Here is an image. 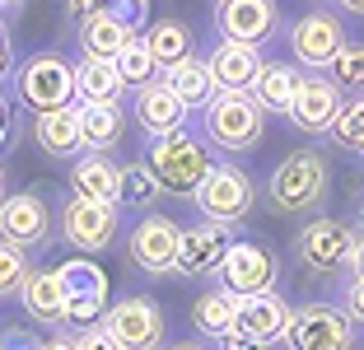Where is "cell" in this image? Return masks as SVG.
I'll return each mask as SVG.
<instances>
[{
    "mask_svg": "<svg viewBox=\"0 0 364 350\" xmlns=\"http://www.w3.org/2000/svg\"><path fill=\"white\" fill-rule=\"evenodd\" d=\"M267 196H271V211L276 215L313 211L327 196V159H322L318 149H289L285 159L276 164V173H271Z\"/></svg>",
    "mask_w": 364,
    "mask_h": 350,
    "instance_id": "1",
    "label": "cell"
},
{
    "mask_svg": "<svg viewBox=\"0 0 364 350\" xmlns=\"http://www.w3.org/2000/svg\"><path fill=\"white\" fill-rule=\"evenodd\" d=\"M145 164H150L159 191H168V196H196L201 182L210 178V169H215L210 154H205V145L196 136H187V131L150 140V159Z\"/></svg>",
    "mask_w": 364,
    "mask_h": 350,
    "instance_id": "2",
    "label": "cell"
},
{
    "mask_svg": "<svg viewBox=\"0 0 364 350\" xmlns=\"http://www.w3.org/2000/svg\"><path fill=\"white\" fill-rule=\"evenodd\" d=\"M14 94L23 107H33V117L75 107V65L56 52H38L19 65L14 75Z\"/></svg>",
    "mask_w": 364,
    "mask_h": 350,
    "instance_id": "3",
    "label": "cell"
},
{
    "mask_svg": "<svg viewBox=\"0 0 364 350\" xmlns=\"http://www.w3.org/2000/svg\"><path fill=\"white\" fill-rule=\"evenodd\" d=\"M262 131H267V112L252 103V94H215V103L205 107V140L225 154L257 149Z\"/></svg>",
    "mask_w": 364,
    "mask_h": 350,
    "instance_id": "4",
    "label": "cell"
},
{
    "mask_svg": "<svg viewBox=\"0 0 364 350\" xmlns=\"http://www.w3.org/2000/svg\"><path fill=\"white\" fill-rule=\"evenodd\" d=\"M192 201H196V211L205 215V224L229 229V224L247 220V211L257 206V187H252V178H247L243 169H234V164H215L210 178L201 182V191H196Z\"/></svg>",
    "mask_w": 364,
    "mask_h": 350,
    "instance_id": "5",
    "label": "cell"
},
{
    "mask_svg": "<svg viewBox=\"0 0 364 350\" xmlns=\"http://www.w3.org/2000/svg\"><path fill=\"white\" fill-rule=\"evenodd\" d=\"M215 276H220V290H229L234 299H257V295H276L280 262L262 243H229Z\"/></svg>",
    "mask_w": 364,
    "mask_h": 350,
    "instance_id": "6",
    "label": "cell"
},
{
    "mask_svg": "<svg viewBox=\"0 0 364 350\" xmlns=\"http://www.w3.org/2000/svg\"><path fill=\"white\" fill-rule=\"evenodd\" d=\"M285 341H289V350H350L355 322L336 304H299L289 313Z\"/></svg>",
    "mask_w": 364,
    "mask_h": 350,
    "instance_id": "7",
    "label": "cell"
},
{
    "mask_svg": "<svg viewBox=\"0 0 364 350\" xmlns=\"http://www.w3.org/2000/svg\"><path fill=\"white\" fill-rule=\"evenodd\" d=\"M355 229L341 220H313L299 229V238H294V253H299V262L309 266L313 276H336V271H346L355 257Z\"/></svg>",
    "mask_w": 364,
    "mask_h": 350,
    "instance_id": "8",
    "label": "cell"
},
{
    "mask_svg": "<svg viewBox=\"0 0 364 350\" xmlns=\"http://www.w3.org/2000/svg\"><path fill=\"white\" fill-rule=\"evenodd\" d=\"M103 327L122 350H159L164 346V313L154 308V299H145V295L117 299V304L103 313Z\"/></svg>",
    "mask_w": 364,
    "mask_h": 350,
    "instance_id": "9",
    "label": "cell"
},
{
    "mask_svg": "<svg viewBox=\"0 0 364 350\" xmlns=\"http://www.w3.org/2000/svg\"><path fill=\"white\" fill-rule=\"evenodd\" d=\"M56 276H61V290H65V322L94 327L107 313V276L85 257H70L65 266H56Z\"/></svg>",
    "mask_w": 364,
    "mask_h": 350,
    "instance_id": "10",
    "label": "cell"
},
{
    "mask_svg": "<svg viewBox=\"0 0 364 350\" xmlns=\"http://www.w3.org/2000/svg\"><path fill=\"white\" fill-rule=\"evenodd\" d=\"M341 47H346V28H341V19L327 14V10L304 14V19H294V28H289V52L299 56V65H309L313 75L332 70Z\"/></svg>",
    "mask_w": 364,
    "mask_h": 350,
    "instance_id": "11",
    "label": "cell"
},
{
    "mask_svg": "<svg viewBox=\"0 0 364 350\" xmlns=\"http://www.w3.org/2000/svg\"><path fill=\"white\" fill-rule=\"evenodd\" d=\"M215 23L225 33V43H243L262 52V43L276 38L280 14H276V0H220L215 5Z\"/></svg>",
    "mask_w": 364,
    "mask_h": 350,
    "instance_id": "12",
    "label": "cell"
},
{
    "mask_svg": "<svg viewBox=\"0 0 364 350\" xmlns=\"http://www.w3.org/2000/svg\"><path fill=\"white\" fill-rule=\"evenodd\" d=\"M0 238L14 248H47L52 238V211L38 191H10L0 201Z\"/></svg>",
    "mask_w": 364,
    "mask_h": 350,
    "instance_id": "13",
    "label": "cell"
},
{
    "mask_svg": "<svg viewBox=\"0 0 364 350\" xmlns=\"http://www.w3.org/2000/svg\"><path fill=\"white\" fill-rule=\"evenodd\" d=\"M61 238L75 253H103L117 238V206H98L85 196H70L61 211Z\"/></svg>",
    "mask_w": 364,
    "mask_h": 350,
    "instance_id": "14",
    "label": "cell"
},
{
    "mask_svg": "<svg viewBox=\"0 0 364 350\" xmlns=\"http://www.w3.org/2000/svg\"><path fill=\"white\" fill-rule=\"evenodd\" d=\"M341 107H346V98H341V85H336L332 75H304L299 94L289 103V122H294L304 136H322V131H332Z\"/></svg>",
    "mask_w": 364,
    "mask_h": 350,
    "instance_id": "15",
    "label": "cell"
},
{
    "mask_svg": "<svg viewBox=\"0 0 364 350\" xmlns=\"http://www.w3.org/2000/svg\"><path fill=\"white\" fill-rule=\"evenodd\" d=\"M178 243L182 229L168 220V215H145V220L131 229V262L145 271V276H168L178 266Z\"/></svg>",
    "mask_w": 364,
    "mask_h": 350,
    "instance_id": "16",
    "label": "cell"
},
{
    "mask_svg": "<svg viewBox=\"0 0 364 350\" xmlns=\"http://www.w3.org/2000/svg\"><path fill=\"white\" fill-rule=\"evenodd\" d=\"M262 52L257 47H243V43H215V52L205 56V70H210L215 89L220 94H252V85H257L262 75Z\"/></svg>",
    "mask_w": 364,
    "mask_h": 350,
    "instance_id": "17",
    "label": "cell"
},
{
    "mask_svg": "<svg viewBox=\"0 0 364 350\" xmlns=\"http://www.w3.org/2000/svg\"><path fill=\"white\" fill-rule=\"evenodd\" d=\"M229 253V229L220 224H192V229H182V243H178V276H215L220 262Z\"/></svg>",
    "mask_w": 364,
    "mask_h": 350,
    "instance_id": "18",
    "label": "cell"
},
{
    "mask_svg": "<svg viewBox=\"0 0 364 350\" xmlns=\"http://www.w3.org/2000/svg\"><path fill=\"white\" fill-rule=\"evenodd\" d=\"M136 122H140V131L150 140H164V136H178L182 127H187V107H182V98L173 94L164 80H154V85H145V89H136Z\"/></svg>",
    "mask_w": 364,
    "mask_h": 350,
    "instance_id": "19",
    "label": "cell"
},
{
    "mask_svg": "<svg viewBox=\"0 0 364 350\" xmlns=\"http://www.w3.org/2000/svg\"><path fill=\"white\" fill-rule=\"evenodd\" d=\"M289 313L294 308L285 304L280 295H257V299H238V313H234V332L257 346H271V341H285L289 332Z\"/></svg>",
    "mask_w": 364,
    "mask_h": 350,
    "instance_id": "20",
    "label": "cell"
},
{
    "mask_svg": "<svg viewBox=\"0 0 364 350\" xmlns=\"http://www.w3.org/2000/svg\"><path fill=\"white\" fill-rule=\"evenodd\" d=\"M70 191L98 206H117L122 196V164H112L107 154H80L70 169Z\"/></svg>",
    "mask_w": 364,
    "mask_h": 350,
    "instance_id": "21",
    "label": "cell"
},
{
    "mask_svg": "<svg viewBox=\"0 0 364 350\" xmlns=\"http://www.w3.org/2000/svg\"><path fill=\"white\" fill-rule=\"evenodd\" d=\"M131 38H136V28L117 10H103V14L80 23V47H85V56H98V61H117V52Z\"/></svg>",
    "mask_w": 364,
    "mask_h": 350,
    "instance_id": "22",
    "label": "cell"
},
{
    "mask_svg": "<svg viewBox=\"0 0 364 350\" xmlns=\"http://www.w3.org/2000/svg\"><path fill=\"white\" fill-rule=\"evenodd\" d=\"M33 136H38V145H43L47 154L75 159L80 149H85V140H80V107H61V112L33 117Z\"/></svg>",
    "mask_w": 364,
    "mask_h": 350,
    "instance_id": "23",
    "label": "cell"
},
{
    "mask_svg": "<svg viewBox=\"0 0 364 350\" xmlns=\"http://www.w3.org/2000/svg\"><path fill=\"white\" fill-rule=\"evenodd\" d=\"M122 131H127L122 103H89V107H80V140H85V154H107V149L122 140Z\"/></svg>",
    "mask_w": 364,
    "mask_h": 350,
    "instance_id": "24",
    "label": "cell"
},
{
    "mask_svg": "<svg viewBox=\"0 0 364 350\" xmlns=\"http://www.w3.org/2000/svg\"><path fill=\"white\" fill-rule=\"evenodd\" d=\"M19 299H23L33 322H47V327L65 322V290H61V276H56V271H28Z\"/></svg>",
    "mask_w": 364,
    "mask_h": 350,
    "instance_id": "25",
    "label": "cell"
},
{
    "mask_svg": "<svg viewBox=\"0 0 364 350\" xmlns=\"http://www.w3.org/2000/svg\"><path fill=\"white\" fill-rule=\"evenodd\" d=\"M122 75L112 61H98V56H85V61L75 65V98L80 107L89 103H122Z\"/></svg>",
    "mask_w": 364,
    "mask_h": 350,
    "instance_id": "26",
    "label": "cell"
},
{
    "mask_svg": "<svg viewBox=\"0 0 364 350\" xmlns=\"http://www.w3.org/2000/svg\"><path fill=\"white\" fill-rule=\"evenodd\" d=\"M164 85L182 98L187 112H192V107H201V112H205V107L215 103V94H220L215 80H210V70H205V61H196V56H187V61L173 65V70H164Z\"/></svg>",
    "mask_w": 364,
    "mask_h": 350,
    "instance_id": "27",
    "label": "cell"
},
{
    "mask_svg": "<svg viewBox=\"0 0 364 350\" xmlns=\"http://www.w3.org/2000/svg\"><path fill=\"white\" fill-rule=\"evenodd\" d=\"M299 80L304 75L294 70V65H262L257 85H252V103L262 107V112H285L289 117V103H294V94H299Z\"/></svg>",
    "mask_w": 364,
    "mask_h": 350,
    "instance_id": "28",
    "label": "cell"
},
{
    "mask_svg": "<svg viewBox=\"0 0 364 350\" xmlns=\"http://www.w3.org/2000/svg\"><path fill=\"white\" fill-rule=\"evenodd\" d=\"M145 47H150V56H154L159 70H173V65H182L187 56H192V28L178 23V19H164V23H154V28L145 33Z\"/></svg>",
    "mask_w": 364,
    "mask_h": 350,
    "instance_id": "29",
    "label": "cell"
},
{
    "mask_svg": "<svg viewBox=\"0 0 364 350\" xmlns=\"http://www.w3.org/2000/svg\"><path fill=\"white\" fill-rule=\"evenodd\" d=\"M234 313H238V299L229 295V290H205V295L196 299V308H192V322H196L201 336L225 341L229 332H234Z\"/></svg>",
    "mask_w": 364,
    "mask_h": 350,
    "instance_id": "30",
    "label": "cell"
},
{
    "mask_svg": "<svg viewBox=\"0 0 364 350\" xmlns=\"http://www.w3.org/2000/svg\"><path fill=\"white\" fill-rule=\"evenodd\" d=\"M112 65H117V75H122V85H127V89H145V85L159 80V65H154L145 38H131V43L117 52V61H112Z\"/></svg>",
    "mask_w": 364,
    "mask_h": 350,
    "instance_id": "31",
    "label": "cell"
},
{
    "mask_svg": "<svg viewBox=\"0 0 364 350\" xmlns=\"http://www.w3.org/2000/svg\"><path fill=\"white\" fill-rule=\"evenodd\" d=\"M159 201V182H154L150 164H122V196L117 206H136V211H145V206Z\"/></svg>",
    "mask_w": 364,
    "mask_h": 350,
    "instance_id": "32",
    "label": "cell"
},
{
    "mask_svg": "<svg viewBox=\"0 0 364 350\" xmlns=\"http://www.w3.org/2000/svg\"><path fill=\"white\" fill-rule=\"evenodd\" d=\"M327 136H332L346 154H360V159H364V98H355V103L341 107V117L332 122Z\"/></svg>",
    "mask_w": 364,
    "mask_h": 350,
    "instance_id": "33",
    "label": "cell"
},
{
    "mask_svg": "<svg viewBox=\"0 0 364 350\" xmlns=\"http://www.w3.org/2000/svg\"><path fill=\"white\" fill-rule=\"evenodd\" d=\"M28 271H33V266H28V253L0 238V299L19 295V290H23V280H28Z\"/></svg>",
    "mask_w": 364,
    "mask_h": 350,
    "instance_id": "34",
    "label": "cell"
},
{
    "mask_svg": "<svg viewBox=\"0 0 364 350\" xmlns=\"http://www.w3.org/2000/svg\"><path fill=\"white\" fill-rule=\"evenodd\" d=\"M332 80L341 89H364V43H346L332 61Z\"/></svg>",
    "mask_w": 364,
    "mask_h": 350,
    "instance_id": "35",
    "label": "cell"
},
{
    "mask_svg": "<svg viewBox=\"0 0 364 350\" xmlns=\"http://www.w3.org/2000/svg\"><path fill=\"white\" fill-rule=\"evenodd\" d=\"M75 346H80V350H122L117 341L107 336V327H103V322H94V327H80Z\"/></svg>",
    "mask_w": 364,
    "mask_h": 350,
    "instance_id": "36",
    "label": "cell"
},
{
    "mask_svg": "<svg viewBox=\"0 0 364 350\" xmlns=\"http://www.w3.org/2000/svg\"><path fill=\"white\" fill-rule=\"evenodd\" d=\"M117 0H65V14H75L80 23L85 19H94V14H103V10H112Z\"/></svg>",
    "mask_w": 364,
    "mask_h": 350,
    "instance_id": "37",
    "label": "cell"
},
{
    "mask_svg": "<svg viewBox=\"0 0 364 350\" xmlns=\"http://www.w3.org/2000/svg\"><path fill=\"white\" fill-rule=\"evenodd\" d=\"M346 318L350 322H364V280H350V285H346Z\"/></svg>",
    "mask_w": 364,
    "mask_h": 350,
    "instance_id": "38",
    "label": "cell"
},
{
    "mask_svg": "<svg viewBox=\"0 0 364 350\" xmlns=\"http://www.w3.org/2000/svg\"><path fill=\"white\" fill-rule=\"evenodd\" d=\"M10 136H14V107H10V98L0 94V149L10 145Z\"/></svg>",
    "mask_w": 364,
    "mask_h": 350,
    "instance_id": "39",
    "label": "cell"
},
{
    "mask_svg": "<svg viewBox=\"0 0 364 350\" xmlns=\"http://www.w3.org/2000/svg\"><path fill=\"white\" fill-rule=\"evenodd\" d=\"M10 65H14V56H10V28H5V19H0V80L10 75Z\"/></svg>",
    "mask_w": 364,
    "mask_h": 350,
    "instance_id": "40",
    "label": "cell"
},
{
    "mask_svg": "<svg viewBox=\"0 0 364 350\" xmlns=\"http://www.w3.org/2000/svg\"><path fill=\"white\" fill-rule=\"evenodd\" d=\"M220 350H267V346H257V341H247V336H238V332H229V336L220 341Z\"/></svg>",
    "mask_w": 364,
    "mask_h": 350,
    "instance_id": "41",
    "label": "cell"
},
{
    "mask_svg": "<svg viewBox=\"0 0 364 350\" xmlns=\"http://www.w3.org/2000/svg\"><path fill=\"white\" fill-rule=\"evenodd\" d=\"M350 271H355V280H364V238L355 243V257H350Z\"/></svg>",
    "mask_w": 364,
    "mask_h": 350,
    "instance_id": "42",
    "label": "cell"
},
{
    "mask_svg": "<svg viewBox=\"0 0 364 350\" xmlns=\"http://www.w3.org/2000/svg\"><path fill=\"white\" fill-rule=\"evenodd\" d=\"M43 350H80V346H75V336H52V341H43Z\"/></svg>",
    "mask_w": 364,
    "mask_h": 350,
    "instance_id": "43",
    "label": "cell"
},
{
    "mask_svg": "<svg viewBox=\"0 0 364 350\" xmlns=\"http://www.w3.org/2000/svg\"><path fill=\"white\" fill-rule=\"evenodd\" d=\"M341 10H350V14H364V0H336Z\"/></svg>",
    "mask_w": 364,
    "mask_h": 350,
    "instance_id": "44",
    "label": "cell"
},
{
    "mask_svg": "<svg viewBox=\"0 0 364 350\" xmlns=\"http://www.w3.org/2000/svg\"><path fill=\"white\" fill-rule=\"evenodd\" d=\"M10 346H19V350H43V346H33V341H23V336H10Z\"/></svg>",
    "mask_w": 364,
    "mask_h": 350,
    "instance_id": "45",
    "label": "cell"
},
{
    "mask_svg": "<svg viewBox=\"0 0 364 350\" xmlns=\"http://www.w3.org/2000/svg\"><path fill=\"white\" fill-rule=\"evenodd\" d=\"M168 350H205V346H196V341H182V346H168Z\"/></svg>",
    "mask_w": 364,
    "mask_h": 350,
    "instance_id": "46",
    "label": "cell"
},
{
    "mask_svg": "<svg viewBox=\"0 0 364 350\" xmlns=\"http://www.w3.org/2000/svg\"><path fill=\"white\" fill-rule=\"evenodd\" d=\"M355 224H360V238H364V206H360V215H355Z\"/></svg>",
    "mask_w": 364,
    "mask_h": 350,
    "instance_id": "47",
    "label": "cell"
},
{
    "mask_svg": "<svg viewBox=\"0 0 364 350\" xmlns=\"http://www.w3.org/2000/svg\"><path fill=\"white\" fill-rule=\"evenodd\" d=\"M0 201H5V169H0Z\"/></svg>",
    "mask_w": 364,
    "mask_h": 350,
    "instance_id": "48",
    "label": "cell"
},
{
    "mask_svg": "<svg viewBox=\"0 0 364 350\" xmlns=\"http://www.w3.org/2000/svg\"><path fill=\"white\" fill-rule=\"evenodd\" d=\"M10 5H19V0H0V10H10Z\"/></svg>",
    "mask_w": 364,
    "mask_h": 350,
    "instance_id": "49",
    "label": "cell"
},
{
    "mask_svg": "<svg viewBox=\"0 0 364 350\" xmlns=\"http://www.w3.org/2000/svg\"><path fill=\"white\" fill-rule=\"evenodd\" d=\"M0 350H5V341H0Z\"/></svg>",
    "mask_w": 364,
    "mask_h": 350,
    "instance_id": "50",
    "label": "cell"
}]
</instances>
